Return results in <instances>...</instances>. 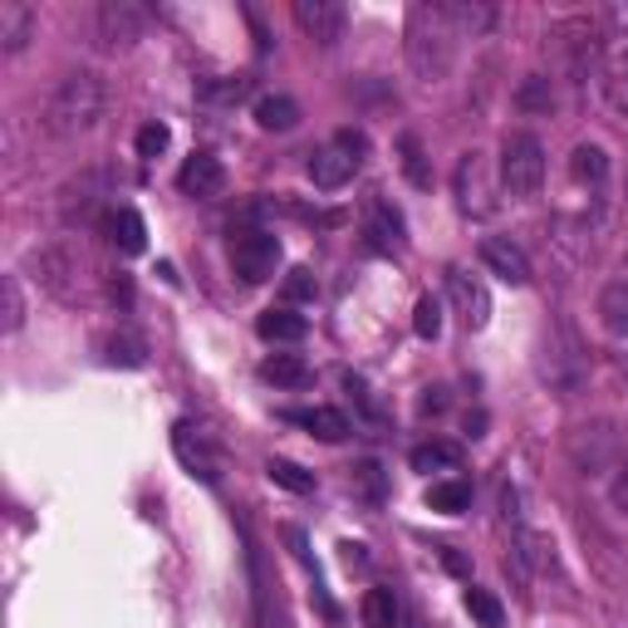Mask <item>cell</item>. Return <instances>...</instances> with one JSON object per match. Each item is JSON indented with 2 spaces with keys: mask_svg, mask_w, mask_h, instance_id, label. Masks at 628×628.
<instances>
[{
  "mask_svg": "<svg viewBox=\"0 0 628 628\" xmlns=\"http://www.w3.org/2000/svg\"><path fill=\"white\" fill-rule=\"evenodd\" d=\"M103 109H109L103 79L93 74V69H69V74L54 84L50 103H44V128H50L54 138H79L99 123Z\"/></svg>",
  "mask_w": 628,
  "mask_h": 628,
  "instance_id": "6da1fadb",
  "label": "cell"
},
{
  "mask_svg": "<svg viewBox=\"0 0 628 628\" xmlns=\"http://www.w3.org/2000/svg\"><path fill=\"white\" fill-rule=\"evenodd\" d=\"M457 26L447 16V6H412L408 10V59L422 79H442L452 69V54H457Z\"/></svg>",
  "mask_w": 628,
  "mask_h": 628,
  "instance_id": "7a4b0ae2",
  "label": "cell"
},
{
  "mask_svg": "<svg viewBox=\"0 0 628 628\" xmlns=\"http://www.w3.org/2000/svg\"><path fill=\"white\" fill-rule=\"evenodd\" d=\"M501 187L520 201L540 197L545 187V148L536 133H526V128H516V133L501 138Z\"/></svg>",
  "mask_w": 628,
  "mask_h": 628,
  "instance_id": "3957f363",
  "label": "cell"
},
{
  "mask_svg": "<svg viewBox=\"0 0 628 628\" xmlns=\"http://www.w3.org/2000/svg\"><path fill=\"white\" fill-rule=\"evenodd\" d=\"M363 152H369V138L353 133V128H343L335 133L325 148L310 152V182L319 192H339V187H349L353 177L363 168Z\"/></svg>",
  "mask_w": 628,
  "mask_h": 628,
  "instance_id": "277c9868",
  "label": "cell"
},
{
  "mask_svg": "<svg viewBox=\"0 0 628 628\" xmlns=\"http://www.w3.org/2000/svg\"><path fill=\"white\" fill-rule=\"evenodd\" d=\"M280 266V236L260 231V227H241L231 236V270L246 286H266Z\"/></svg>",
  "mask_w": 628,
  "mask_h": 628,
  "instance_id": "5b68a950",
  "label": "cell"
},
{
  "mask_svg": "<svg viewBox=\"0 0 628 628\" xmlns=\"http://www.w3.org/2000/svg\"><path fill=\"white\" fill-rule=\"evenodd\" d=\"M143 30H148V10L133 6V0H103V6L93 10V44L109 54L133 50V44L143 40Z\"/></svg>",
  "mask_w": 628,
  "mask_h": 628,
  "instance_id": "8992f818",
  "label": "cell"
},
{
  "mask_svg": "<svg viewBox=\"0 0 628 628\" xmlns=\"http://www.w3.org/2000/svg\"><path fill=\"white\" fill-rule=\"evenodd\" d=\"M452 192H457L461 217H477V221H486V217L496 211V187H491V172H486L481 152H461V158H457Z\"/></svg>",
  "mask_w": 628,
  "mask_h": 628,
  "instance_id": "52a82bcc",
  "label": "cell"
},
{
  "mask_svg": "<svg viewBox=\"0 0 628 628\" xmlns=\"http://www.w3.org/2000/svg\"><path fill=\"white\" fill-rule=\"evenodd\" d=\"M30 276H34V286H44L54 300H64V305L79 300V260L69 246H40V251L30 256Z\"/></svg>",
  "mask_w": 628,
  "mask_h": 628,
  "instance_id": "ba28073f",
  "label": "cell"
},
{
  "mask_svg": "<svg viewBox=\"0 0 628 628\" xmlns=\"http://www.w3.org/2000/svg\"><path fill=\"white\" fill-rule=\"evenodd\" d=\"M447 295H452V310L471 335L491 325V290H486V280L471 276L467 266H447Z\"/></svg>",
  "mask_w": 628,
  "mask_h": 628,
  "instance_id": "9c48e42d",
  "label": "cell"
},
{
  "mask_svg": "<svg viewBox=\"0 0 628 628\" xmlns=\"http://www.w3.org/2000/svg\"><path fill=\"white\" fill-rule=\"evenodd\" d=\"M172 452H177V461H182L197 481H207V486L221 481V452L211 447L207 432L192 428V422H177V428H172Z\"/></svg>",
  "mask_w": 628,
  "mask_h": 628,
  "instance_id": "30bf717a",
  "label": "cell"
},
{
  "mask_svg": "<svg viewBox=\"0 0 628 628\" xmlns=\"http://www.w3.org/2000/svg\"><path fill=\"white\" fill-rule=\"evenodd\" d=\"M343 6L339 0H295V26H300L305 34H310L315 44H339L343 40Z\"/></svg>",
  "mask_w": 628,
  "mask_h": 628,
  "instance_id": "8fae6325",
  "label": "cell"
},
{
  "mask_svg": "<svg viewBox=\"0 0 628 628\" xmlns=\"http://www.w3.org/2000/svg\"><path fill=\"white\" fill-rule=\"evenodd\" d=\"M614 452H619V432H614L609 422H585V428H575V437H570V457L579 471H604Z\"/></svg>",
  "mask_w": 628,
  "mask_h": 628,
  "instance_id": "7c38bea8",
  "label": "cell"
},
{
  "mask_svg": "<svg viewBox=\"0 0 628 628\" xmlns=\"http://www.w3.org/2000/svg\"><path fill=\"white\" fill-rule=\"evenodd\" d=\"M363 236H369V251H378V256L402 251V211L393 201L373 197L369 207H363Z\"/></svg>",
  "mask_w": 628,
  "mask_h": 628,
  "instance_id": "4fadbf2b",
  "label": "cell"
},
{
  "mask_svg": "<svg viewBox=\"0 0 628 628\" xmlns=\"http://www.w3.org/2000/svg\"><path fill=\"white\" fill-rule=\"evenodd\" d=\"M481 266L491 270V276H501L506 286H530V260L511 236H486L481 241Z\"/></svg>",
  "mask_w": 628,
  "mask_h": 628,
  "instance_id": "5bb4252c",
  "label": "cell"
},
{
  "mask_svg": "<svg viewBox=\"0 0 628 628\" xmlns=\"http://www.w3.org/2000/svg\"><path fill=\"white\" fill-rule=\"evenodd\" d=\"M177 187H182L187 197H221L227 192V168H221V158H211V152H192V158L182 162V172H177Z\"/></svg>",
  "mask_w": 628,
  "mask_h": 628,
  "instance_id": "9a60e30c",
  "label": "cell"
},
{
  "mask_svg": "<svg viewBox=\"0 0 628 628\" xmlns=\"http://www.w3.org/2000/svg\"><path fill=\"white\" fill-rule=\"evenodd\" d=\"M599 89H604V103H609L619 118H628V44L604 50V59H599Z\"/></svg>",
  "mask_w": 628,
  "mask_h": 628,
  "instance_id": "2e32d148",
  "label": "cell"
},
{
  "mask_svg": "<svg viewBox=\"0 0 628 628\" xmlns=\"http://www.w3.org/2000/svg\"><path fill=\"white\" fill-rule=\"evenodd\" d=\"M34 40V10L26 0H0V50L20 54Z\"/></svg>",
  "mask_w": 628,
  "mask_h": 628,
  "instance_id": "e0dca14e",
  "label": "cell"
},
{
  "mask_svg": "<svg viewBox=\"0 0 628 628\" xmlns=\"http://www.w3.org/2000/svg\"><path fill=\"white\" fill-rule=\"evenodd\" d=\"M256 335L266 343H300L305 335H310V319L295 315L290 305H270V310L256 319Z\"/></svg>",
  "mask_w": 628,
  "mask_h": 628,
  "instance_id": "ac0fdd59",
  "label": "cell"
},
{
  "mask_svg": "<svg viewBox=\"0 0 628 628\" xmlns=\"http://www.w3.org/2000/svg\"><path fill=\"white\" fill-rule=\"evenodd\" d=\"M286 418L310 437H319V442H343V437L353 432V422L343 418L339 408H295V412H286Z\"/></svg>",
  "mask_w": 628,
  "mask_h": 628,
  "instance_id": "d6986e66",
  "label": "cell"
},
{
  "mask_svg": "<svg viewBox=\"0 0 628 628\" xmlns=\"http://www.w3.org/2000/svg\"><path fill=\"white\" fill-rule=\"evenodd\" d=\"M103 231H109V241L123 256H138L148 246V227H143V217H138L133 207H113L109 217H103Z\"/></svg>",
  "mask_w": 628,
  "mask_h": 628,
  "instance_id": "ffe728a7",
  "label": "cell"
},
{
  "mask_svg": "<svg viewBox=\"0 0 628 628\" xmlns=\"http://www.w3.org/2000/svg\"><path fill=\"white\" fill-rule=\"evenodd\" d=\"M260 378L276 383V388H310L315 369L300 359V353H270V359H260Z\"/></svg>",
  "mask_w": 628,
  "mask_h": 628,
  "instance_id": "44dd1931",
  "label": "cell"
},
{
  "mask_svg": "<svg viewBox=\"0 0 628 628\" xmlns=\"http://www.w3.org/2000/svg\"><path fill=\"white\" fill-rule=\"evenodd\" d=\"M256 123L266 128V133H290V128L300 123V103H295L290 93H266V99H256Z\"/></svg>",
  "mask_w": 628,
  "mask_h": 628,
  "instance_id": "7402d4cb",
  "label": "cell"
},
{
  "mask_svg": "<svg viewBox=\"0 0 628 628\" xmlns=\"http://www.w3.org/2000/svg\"><path fill=\"white\" fill-rule=\"evenodd\" d=\"M412 471H457L461 467V447L457 442H442V437H432V442H418L412 447Z\"/></svg>",
  "mask_w": 628,
  "mask_h": 628,
  "instance_id": "603a6c76",
  "label": "cell"
},
{
  "mask_svg": "<svg viewBox=\"0 0 628 628\" xmlns=\"http://www.w3.org/2000/svg\"><path fill=\"white\" fill-rule=\"evenodd\" d=\"M428 511H442V516L471 511V481H461V477L432 481V486H428Z\"/></svg>",
  "mask_w": 628,
  "mask_h": 628,
  "instance_id": "cb8c5ba5",
  "label": "cell"
},
{
  "mask_svg": "<svg viewBox=\"0 0 628 628\" xmlns=\"http://www.w3.org/2000/svg\"><path fill=\"white\" fill-rule=\"evenodd\" d=\"M516 555H520V560H526L536 575H555V540L540 536V530H526V526H520V530H516Z\"/></svg>",
  "mask_w": 628,
  "mask_h": 628,
  "instance_id": "d4e9b609",
  "label": "cell"
},
{
  "mask_svg": "<svg viewBox=\"0 0 628 628\" xmlns=\"http://www.w3.org/2000/svg\"><path fill=\"white\" fill-rule=\"evenodd\" d=\"M570 172H575V182H585V187H604V177H609V152L599 143H579L570 152Z\"/></svg>",
  "mask_w": 628,
  "mask_h": 628,
  "instance_id": "484cf974",
  "label": "cell"
},
{
  "mask_svg": "<svg viewBox=\"0 0 628 628\" xmlns=\"http://www.w3.org/2000/svg\"><path fill=\"white\" fill-rule=\"evenodd\" d=\"M599 319L614 335H628V280H609L599 295Z\"/></svg>",
  "mask_w": 628,
  "mask_h": 628,
  "instance_id": "4316f807",
  "label": "cell"
},
{
  "mask_svg": "<svg viewBox=\"0 0 628 628\" xmlns=\"http://www.w3.org/2000/svg\"><path fill=\"white\" fill-rule=\"evenodd\" d=\"M363 628H398V595L388 585H373L363 595Z\"/></svg>",
  "mask_w": 628,
  "mask_h": 628,
  "instance_id": "83f0119b",
  "label": "cell"
},
{
  "mask_svg": "<svg viewBox=\"0 0 628 628\" xmlns=\"http://www.w3.org/2000/svg\"><path fill=\"white\" fill-rule=\"evenodd\" d=\"M349 486H353V496H363L369 506H383V496H388V471L378 467V461H359V467H349Z\"/></svg>",
  "mask_w": 628,
  "mask_h": 628,
  "instance_id": "f1b7e54d",
  "label": "cell"
},
{
  "mask_svg": "<svg viewBox=\"0 0 628 628\" xmlns=\"http://www.w3.org/2000/svg\"><path fill=\"white\" fill-rule=\"evenodd\" d=\"M266 471H270V481L286 486V491H295V496H310V491H315V471H305L300 461L270 457V461H266Z\"/></svg>",
  "mask_w": 628,
  "mask_h": 628,
  "instance_id": "f546056e",
  "label": "cell"
},
{
  "mask_svg": "<svg viewBox=\"0 0 628 628\" xmlns=\"http://www.w3.org/2000/svg\"><path fill=\"white\" fill-rule=\"evenodd\" d=\"M398 162H402V172H408L412 187H432V168H428V158H422V143H418L412 133L398 138Z\"/></svg>",
  "mask_w": 628,
  "mask_h": 628,
  "instance_id": "4dcf8cb0",
  "label": "cell"
},
{
  "mask_svg": "<svg viewBox=\"0 0 628 628\" xmlns=\"http://www.w3.org/2000/svg\"><path fill=\"white\" fill-rule=\"evenodd\" d=\"M343 388H349V398H353V408H359V418H363V422H369V428H373V432H378V428H383V422H388V418H383V402H378V398H373V388H369V383H363V378H353V373H349V378H343Z\"/></svg>",
  "mask_w": 628,
  "mask_h": 628,
  "instance_id": "1f68e13d",
  "label": "cell"
},
{
  "mask_svg": "<svg viewBox=\"0 0 628 628\" xmlns=\"http://www.w3.org/2000/svg\"><path fill=\"white\" fill-rule=\"evenodd\" d=\"M251 93V79H201L197 84V99L207 103H241Z\"/></svg>",
  "mask_w": 628,
  "mask_h": 628,
  "instance_id": "d6a6232c",
  "label": "cell"
},
{
  "mask_svg": "<svg viewBox=\"0 0 628 628\" xmlns=\"http://www.w3.org/2000/svg\"><path fill=\"white\" fill-rule=\"evenodd\" d=\"M467 614H471V619H477L481 628H501V624H506L501 599H496V595H486V589H477V585L467 589Z\"/></svg>",
  "mask_w": 628,
  "mask_h": 628,
  "instance_id": "836d02e7",
  "label": "cell"
},
{
  "mask_svg": "<svg viewBox=\"0 0 628 628\" xmlns=\"http://www.w3.org/2000/svg\"><path fill=\"white\" fill-rule=\"evenodd\" d=\"M103 359H109V363H123V369H143L148 353H143V343H138V339L113 335L109 343H103Z\"/></svg>",
  "mask_w": 628,
  "mask_h": 628,
  "instance_id": "e575fe53",
  "label": "cell"
},
{
  "mask_svg": "<svg viewBox=\"0 0 628 628\" xmlns=\"http://www.w3.org/2000/svg\"><path fill=\"white\" fill-rule=\"evenodd\" d=\"M0 300H6V319H0V325H6V335H16V329L26 325V300H20V280L16 276L0 280Z\"/></svg>",
  "mask_w": 628,
  "mask_h": 628,
  "instance_id": "d590c367",
  "label": "cell"
},
{
  "mask_svg": "<svg viewBox=\"0 0 628 628\" xmlns=\"http://www.w3.org/2000/svg\"><path fill=\"white\" fill-rule=\"evenodd\" d=\"M412 329H418V339H437L442 335V305L432 300V295H422L418 310H412Z\"/></svg>",
  "mask_w": 628,
  "mask_h": 628,
  "instance_id": "8d00e7d4",
  "label": "cell"
},
{
  "mask_svg": "<svg viewBox=\"0 0 628 628\" xmlns=\"http://www.w3.org/2000/svg\"><path fill=\"white\" fill-rule=\"evenodd\" d=\"M516 103H520V109H530V113H536V109H550V103H555V89H550V79H526V84H520V93H516Z\"/></svg>",
  "mask_w": 628,
  "mask_h": 628,
  "instance_id": "74e56055",
  "label": "cell"
},
{
  "mask_svg": "<svg viewBox=\"0 0 628 628\" xmlns=\"http://www.w3.org/2000/svg\"><path fill=\"white\" fill-rule=\"evenodd\" d=\"M315 295H319V286H315V276H310V270H305V266H295V270H290V276H286V305H290V310H295V305H305V300H315Z\"/></svg>",
  "mask_w": 628,
  "mask_h": 628,
  "instance_id": "f35d334b",
  "label": "cell"
},
{
  "mask_svg": "<svg viewBox=\"0 0 628 628\" xmlns=\"http://www.w3.org/2000/svg\"><path fill=\"white\" fill-rule=\"evenodd\" d=\"M168 123H143L138 128V158H158V152H168Z\"/></svg>",
  "mask_w": 628,
  "mask_h": 628,
  "instance_id": "ab89813d",
  "label": "cell"
},
{
  "mask_svg": "<svg viewBox=\"0 0 628 628\" xmlns=\"http://www.w3.org/2000/svg\"><path fill=\"white\" fill-rule=\"evenodd\" d=\"M609 501L619 506V511H628V461H619V467H614V481H609Z\"/></svg>",
  "mask_w": 628,
  "mask_h": 628,
  "instance_id": "60d3db41",
  "label": "cell"
},
{
  "mask_svg": "<svg viewBox=\"0 0 628 628\" xmlns=\"http://www.w3.org/2000/svg\"><path fill=\"white\" fill-rule=\"evenodd\" d=\"M418 408H422V412H442V408H447V388H428V398H422Z\"/></svg>",
  "mask_w": 628,
  "mask_h": 628,
  "instance_id": "b9f144b4",
  "label": "cell"
}]
</instances>
